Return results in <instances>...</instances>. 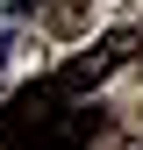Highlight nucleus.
<instances>
[{"mask_svg": "<svg viewBox=\"0 0 143 150\" xmlns=\"http://www.w3.org/2000/svg\"><path fill=\"white\" fill-rule=\"evenodd\" d=\"M129 50H136V29H115V36H100V43H93V50H79L64 71H50V93H57V100H79V93H93L107 71L129 57Z\"/></svg>", "mask_w": 143, "mask_h": 150, "instance_id": "1", "label": "nucleus"}, {"mask_svg": "<svg viewBox=\"0 0 143 150\" xmlns=\"http://www.w3.org/2000/svg\"><path fill=\"white\" fill-rule=\"evenodd\" d=\"M0 150H86V115L64 122L57 107H43V115H14V122H0Z\"/></svg>", "mask_w": 143, "mask_h": 150, "instance_id": "2", "label": "nucleus"}]
</instances>
